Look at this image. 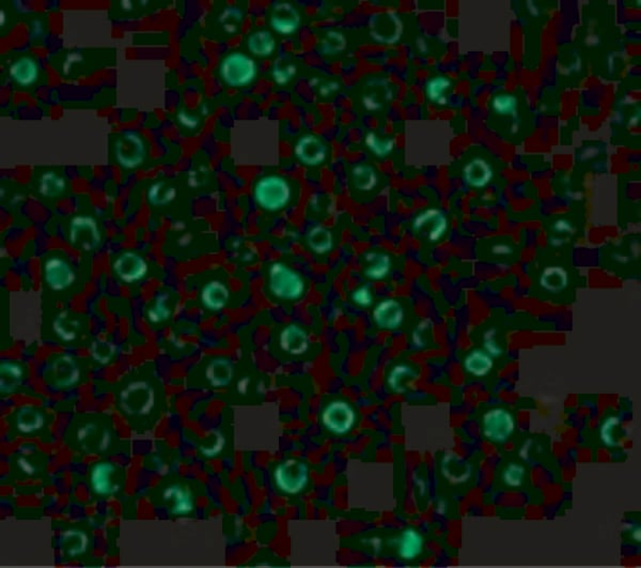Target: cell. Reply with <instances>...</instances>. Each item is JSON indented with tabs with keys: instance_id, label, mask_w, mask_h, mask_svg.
<instances>
[{
	"instance_id": "9",
	"label": "cell",
	"mask_w": 641,
	"mask_h": 568,
	"mask_svg": "<svg viewBox=\"0 0 641 568\" xmlns=\"http://www.w3.org/2000/svg\"><path fill=\"white\" fill-rule=\"evenodd\" d=\"M355 420V411L343 400L330 402L322 414L324 426L338 434H347L353 427Z\"/></svg>"
},
{
	"instance_id": "31",
	"label": "cell",
	"mask_w": 641,
	"mask_h": 568,
	"mask_svg": "<svg viewBox=\"0 0 641 568\" xmlns=\"http://www.w3.org/2000/svg\"><path fill=\"white\" fill-rule=\"evenodd\" d=\"M464 176L467 184L476 188H481L489 184L491 178V170L485 161L475 160L465 167Z\"/></svg>"
},
{
	"instance_id": "47",
	"label": "cell",
	"mask_w": 641,
	"mask_h": 568,
	"mask_svg": "<svg viewBox=\"0 0 641 568\" xmlns=\"http://www.w3.org/2000/svg\"><path fill=\"white\" fill-rule=\"evenodd\" d=\"M620 424V420L615 416H611L603 423L601 427V439L604 444L607 446L615 445V438H613V430Z\"/></svg>"
},
{
	"instance_id": "3",
	"label": "cell",
	"mask_w": 641,
	"mask_h": 568,
	"mask_svg": "<svg viewBox=\"0 0 641 568\" xmlns=\"http://www.w3.org/2000/svg\"><path fill=\"white\" fill-rule=\"evenodd\" d=\"M257 73L255 60L244 53H231L220 62V78L229 87H246L255 80Z\"/></svg>"
},
{
	"instance_id": "28",
	"label": "cell",
	"mask_w": 641,
	"mask_h": 568,
	"mask_svg": "<svg viewBox=\"0 0 641 568\" xmlns=\"http://www.w3.org/2000/svg\"><path fill=\"white\" fill-rule=\"evenodd\" d=\"M444 475L453 483H463L471 475V467L455 455L446 456L442 461Z\"/></svg>"
},
{
	"instance_id": "14",
	"label": "cell",
	"mask_w": 641,
	"mask_h": 568,
	"mask_svg": "<svg viewBox=\"0 0 641 568\" xmlns=\"http://www.w3.org/2000/svg\"><path fill=\"white\" fill-rule=\"evenodd\" d=\"M44 278L49 288L61 292L74 283L75 273L64 259L53 257L45 263Z\"/></svg>"
},
{
	"instance_id": "52",
	"label": "cell",
	"mask_w": 641,
	"mask_h": 568,
	"mask_svg": "<svg viewBox=\"0 0 641 568\" xmlns=\"http://www.w3.org/2000/svg\"><path fill=\"white\" fill-rule=\"evenodd\" d=\"M363 103L368 111L377 112L381 107V104L377 101L375 96H365L363 99Z\"/></svg>"
},
{
	"instance_id": "29",
	"label": "cell",
	"mask_w": 641,
	"mask_h": 568,
	"mask_svg": "<svg viewBox=\"0 0 641 568\" xmlns=\"http://www.w3.org/2000/svg\"><path fill=\"white\" fill-rule=\"evenodd\" d=\"M1 392L6 394L15 392L23 380V369L13 362H1Z\"/></svg>"
},
{
	"instance_id": "21",
	"label": "cell",
	"mask_w": 641,
	"mask_h": 568,
	"mask_svg": "<svg viewBox=\"0 0 641 568\" xmlns=\"http://www.w3.org/2000/svg\"><path fill=\"white\" fill-rule=\"evenodd\" d=\"M10 76L21 87H29L39 78V66L33 57L24 56L10 66Z\"/></svg>"
},
{
	"instance_id": "17",
	"label": "cell",
	"mask_w": 641,
	"mask_h": 568,
	"mask_svg": "<svg viewBox=\"0 0 641 568\" xmlns=\"http://www.w3.org/2000/svg\"><path fill=\"white\" fill-rule=\"evenodd\" d=\"M363 274L367 280L381 282L390 274L392 259L389 254L381 251H369L363 257Z\"/></svg>"
},
{
	"instance_id": "49",
	"label": "cell",
	"mask_w": 641,
	"mask_h": 568,
	"mask_svg": "<svg viewBox=\"0 0 641 568\" xmlns=\"http://www.w3.org/2000/svg\"><path fill=\"white\" fill-rule=\"evenodd\" d=\"M114 348L110 344L98 343L92 347V355L96 361L101 363H107L113 355Z\"/></svg>"
},
{
	"instance_id": "43",
	"label": "cell",
	"mask_w": 641,
	"mask_h": 568,
	"mask_svg": "<svg viewBox=\"0 0 641 568\" xmlns=\"http://www.w3.org/2000/svg\"><path fill=\"white\" fill-rule=\"evenodd\" d=\"M243 15V11L239 8L230 7L222 13L219 19L228 33H237V24L241 23Z\"/></svg>"
},
{
	"instance_id": "37",
	"label": "cell",
	"mask_w": 641,
	"mask_h": 568,
	"mask_svg": "<svg viewBox=\"0 0 641 568\" xmlns=\"http://www.w3.org/2000/svg\"><path fill=\"white\" fill-rule=\"evenodd\" d=\"M176 197V188L167 186L164 181L153 184L147 190V199L153 206H165Z\"/></svg>"
},
{
	"instance_id": "51",
	"label": "cell",
	"mask_w": 641,
	"mask_h": 568,
	"mask_svg": "<svg viewBox=\"0 0 641 568\" xmlns=\"http://www.w3.org/2000/svg\"><path fill=\"white\" fill-rule=\"evenodd\" d=\"M485 347L487 353H489V355H493V357H498V355H500L501 353H503V350L500 349V347H499L496 341H495L494 335L491 334V331H489V333L485 335Z\"/></svg>"
},
{
	"instance_id": "6",
	"label": "cell",
	"mask_w": 641,
	"mask_h": 568,
	"mask_svg": "<svg viewBox=\"0 0 641 568\" xmlns=\"http://www.w3.org/2000/svg\"><path fill=\"white\" fill-rule=\"evenodd\" d=\"M277 486L287 493H298L308 483V468L306 463L290 459L279 465L275 470Z\"/></svg>"
},
{
	"instance_id": "39",
	"label": "cell",
	"mask_w": 641,
	"mask_h": 568,
	"mask_svg": "<svg viewBox=\"0 0 641 568\" xmlns=\"http://www.w3.org/2000/svg\"><path fill=\"white\" fill-rule=\"evenodd\" d=\"M43 416L35 409L23 408L17 414V427L23 432H33L42 427Z\"/></svg>"
},
{
	"instance_id": "36",
	"label": "cell",
	"mask_w": 641,
	"mask_h": 568,
	"mask_svg": "<svg viewBox=\"0 0 641 568\" xmlns=\"http://www.w3.org/2000/svg\"><path fill=\"white\" fill-rule=\"evenodd\" d=\"M541 284L548 292H560L568 284V275L559 267L548 268L541 277Z\"/></svg>"
},
{
	"instance_id": "16",
	"label": "cell",
	"mask_w": 641,
	"mask_h": 568,
	"mask_svg": "<svg viewBox=\"0 0 641 568\" xmlns=\"http://www.w3.org/2000/svg\"><path fill=\"white\" fill-rule=\"evenodd\" d=\"M269 24L273 30L279 35H291L300 27V15L291 3H276L273 8Z\"/></svg>"
},
{
	"instance_id": "35",
	"label": "cell",
	"mask_w": 641,
	"mask_h": 568,
	"mask_svg": "<svg viewBox=\"0 0 641 568\" xmlns=\"http://www.w3.org/2000/svg\"><path fill=\"white\" fill-rule=\"evenodd\" d=\"M347 39L340 31H328L320 41V53L326 56H335L347 48Z\"/></svg>"
},
{
	"instance_id": "26",
	"label": "cell",
	"mask_w": 641,
	"mask_h": 568,
	"mask_svg": "<svg viewBox=\"0 0 641 568\" xmlns=\"http://www.w3.org/2000/svg\"><path fill=\"white\" fill-rule=\"evenodd\" d=\"M115 467L107 463H98L92 470L91 483L94 491L98 495H109L114 492L116 485L111 481V475L115 472Z\"/></svg>"
},
{
	"instance_id": "20",
	"label": "cell",
	"mask_w": 641,
	"mask_h": 568,
	"mask_svg": "<svg viewBox=\"0 0 641 568\" xmlns=\"http://www.w3.org/2000/svg\"><path fill=\"white\" fill-rule=\"evenodd\" d=\"M230 299V290L225 283L214 280L202 288L200 300L206 310L219 312L226 308Z\"/></svg>"
},
{
	"instance_id": "18",
	"label": "cell",
	"mask_w": 641,
	"mask_h": 568,
	"mask_svg": "<svg viewBox=\"0 0 641 568\" xmlns=\"http://www.w3.org/2000/svg\"><path fill=\"white\" fill-rule=\"evenodd\" d=\"M309 336L298 324H289L279 335L281 350L291 355H302L309 349Z\"/></svg>"
},
{
	"instance_id": "10",
	"label": "cell",
	"mask_w": 641,
	"mask_h": 568,
	"mask_svg": "<svg viewBox=\"0 0 641 568\" xmlns=\"http://www.w3.org/2000/svg\"><path fill=\"white\" fill-rule=\"evenodd\" d=\"M154 404V393L145 382L132 383L121 394V405L131 414H143Z\"/></svg>"
},
{
	"instance_id": "53",
	"label": "cell",
	"mask_w": 641,
	"mask_h": 568,
	"mask_svg": "<svg viewBox=\"0 0 641 568\" xmlns=\"http://www.w3.org/2000/svg\"><path fill=\"white\" fill-rule=\"evenodd\" d=\"M339 88L340 85L338 84L337 82H326L322 87H320L318 92H320V96H328L329 94H332V92L337 91Z\"/></svg>"
},
{
	"instance_id": "30",
	"label": "cell",
	"mask_w": 641,
	"mask_h": 568,
	"mask_svg": "<svg viewBox=\"0 0 641 568\" xmlns=\"http://www.w3.org/2000/svg\"><path fill=\"white\" fill-rule=\"evenodd\" d=\"M464 367L467 373L476 377H483L493 369V360L487 353L476 350L466 357Z\"/></svg>"
},
{
	"instance_id": "22",
	"label": "cell",
	"mask_w": 641,
	"mask_h": 568,
	"mask_svg": "<svg viewBox=\"0 0 641 568\" xmlns=\"http://www.w3.org/2000/svg\"><path fill=\"white\" fill-rule=\"evenodd\" d=\"M306 245L312 253L324 256L335 249V238L328 228L316 225L307 233Z\"/></svg>"
},
{
	"instance_id": "12",
	"label": "cell",
	"mask_w": 641,
	"mask_h": 568,
	"mask_svg": "<svg viewBox=\"0 0 641 568\" xmlns=\"http://www.w3.org/2000/svg\"><path fill=\"white\" fill-rule=\"evenodd\" d=\"M327 153L325 143L316 135H305L295 143V157L305 166H320L327 159Z\"/></svg>"
},
{
	"instance_id": "5",
	"label": "cell",
	"mask_w": 641,
	"mask_h": 568,
	"mask_svg": "<svg viewBox=\"0 0 641 568\" xmlns=\"http://www.w3.org/2000/svg\"><path fill=\"white\" fill-rule=\"evenodd\" d=\"M70 242L82 251H91L101 243V231L91 216L78 215L71 221Z\"/></svg>"
},
{
	"instance_id": "46",
	"label": "cell",
	"mask_w": 641,
	"mask_h": 568,
	"mask_svg": "<svg viewBox=\"0 0 641 568\" xmlns=\"http://www.w3.org/2000/svg\"><path fill=\"white\" fill-rule=\"evenodd\" d=\"M295 74H296V66L292 64L282 66L277 62L273 68V78L278 86H285L290 82Z\"/></svg>"
},
{
	"instance_id": "45",
	"label": "cell",
	"mask_w": 641,
	"mask_h": 568,
	"mask_svg": "<svg viewBox=\"0 0 641 568\" xmlns=\"http://www.w3.org/2000/svg\"><path fill=\"white\" fill-rule=\"evenodd\" d=\"M450 80L446 78H436L431 80L426 85V94L431 101L438 102L440 103V99L442 94L449 88Z\"/></svg>"
},
{
	"instance_id": "48",
	"label": "cell",
	"mask_w": 641,
	"mask_h": 568,
	"mask_svg": "<svg viewBox=\"0 0 641 568\" xmlns=\"http://www.w3.org/2000/svg\"><path fill=\"white\" fill-rule=\"evenodd\" d=\"M516 99L512 96H499L494 100V108L497 113L508 115L514 111Z\"/></svg>"
},
{
	"instance_id": "7",
	"label": "cell",
	"mask_w": 641,
	"mask_h": 568,
	"mask_svg": "<svg viewBox=\"0 0 641 568\" xmlns=\"http://www.w3.org/2000/svg\"><path fill=\"white\" fill-rule=\"evenodd\" d=\"M482 426L485 438L496 443H503L514 432L515 420L509 411L493 409L483 416Z\"/></svg>"
},
{
	"instance_id": "25",
	"label": "cell",
	"mask_w": 641,
	"mask_h": 568,
	"mask_svg": "<svg viewBox=\"0 0 641 568\" xmlns=\"http://www.w3.org/2000/svg\"><path fill=\"white\" fill-rule=\"evenodd\" d=\"M249 52L257 57H269L276 50V41L272 33L267 30H258L249 35L247 39Z\"/></svg>"
},
{
	"instance_id": "42",
	"label": "cell",
	"mask_w": 641,
	"mask_h": 568,
	"mask_svg": "<svg viewBox=\"0 0 641 568\" xmlns=\"http://www.w3.org/2000/svg\"><path fill=\"white\" fill-rule=\"evenodd\" d=\"M352 302L361 308H369L374 304V294L369 285H361L351 292Z\"/></svg>"
},
{
	"instance_id": "8",
	"label": "cell",
	"mask_w": 641,
	"mask_h": 568,
	"mask_svg": "<svg viewBox=\"0 0 641 568\" xmlns=\"http://www.w3.org/2000/svg\"><path fill=\"white\" fill-rule=\"evenodd\" d=\"M370 35L379 44H393L400 39L402 24L393 12L373 15L369 21Z\"/></svg>"
},
{
	"instance_id": "19",
	"label": "cell",
	"mask_w": 641,
	"mask_h": 568,
	"mask_svg": "<svg viewBox=\"0 0 641 568\" xmlns=\"http://www.w3.org/2000/svg\"><path fill=\"white\" fill-rule=\"evenodd\" d=\"M413 227L416 231H424L430 241H437L447 229V220L438 210H428L417 216Z\"/></svg>"
},
{
	"instance_id": "44",
	"label": "cell",
	"mask_w": 641,
	"mask_h": 568,
	"mask_svg": "<svg viewBox=\"0 0 641 568\" xmlns=\"http://www.w3.org/2000/svg\"><path fill=\"white\" fill-rule=\"evenodd\" d=\"M525 477V468L517 463H510L503 471V479L509 487H518L522 485Z\"/></svg>"
},
{
	"instance_id": "11",
	"label": "cell",
	"mask_w": 641,
	"mask_h": 568,
	"mask_svg": "<svg viewBox=\"0 0 641 568\" xmlns=\"http://www.w3.org/2000/svg\"><path fill=\"white\" fill-rule=\"evenodd\" d=\"M404 308L396 299H384L373 308L372 320L379 329L397 330L404 321Z\"/></svg>"
},
{
	"instance_id": "41",
	"label": "cell",
	"mask_w": 641,
	"mask_h": 568,
	"mask_svg": "<svg viewBox=\"0 0 641 568\" xmlns=\"http://www.w3.org/2000/svg\"><path fill=\"white\" fill-rule=\"evenodd\" d=\"M365 141L368 149L373 154L377 155V158H385L392 151L393 147H395L392 139H379L373 132L368 133Z\"/></svg>"
},
{
	"instance_id": "27",
	"label": "cell",
	"mask_w": 641,
	"mask_h": 568,
	"mask_svg": "<svg viewBox=\"0 0 641 568\" xmlns=\"http://www.w3.org/2000/svg\"><path fill=\"white\" fill-rule=\"evenodd\" d=\"M424 548V538L414 529H408L403 532L399 540V554L404 560H414L422 553Z\"/></svg>"
},
{
	"instance_id": "15",
	"label": "cell",
	"mask_w": 641,
	"mask_h": 568,
	"mask_svg": "<svg viewBox=\"0 0 641 568\" xmlns=\"http://www.w3.org/2000/svg\"><path fill=\"white\" fill-rule=\"evenodd\" d=\"M114 270L120 280L131 284L141 280L147 274V265L138 254L125 251L114 263Z\"/></svg>"
},
{
	"instance_id": "40",
	"label": "cell",
	"mask_w": 641,
	"mask_h": 568,
	"mask_svg": "<svg viewBox=\"0 0 641 568\" xmlns=\"http://www.w3.org/2000/svg\"><path fill=\"white\" fill-rule=\"evenodd\" d=\"M170 296L167 292H161L155 298L153 308L147 312V317L153 323L165 321L171 316V308L169 305Z\"/></svg>"
},
{
	"instance_id": "13",
	"label": "cell",
	"mask_w": 641,
	"mask_h": 568,
	"mask_svg": "<svg viewBox=\"0 0 641 568\" xmlns=\"http://www.w3.org/2000/svg\"><path fill=\"white\" fill-rule=\"evenodd\" d=\"M47 380L53 387L58 389L69 388L80 380V371L75 361L69 355L62 357L53 362L49 367Z\"/></svg>"
},
{
	"instance_id": "54",
	"label": "cell",
	"mask_w": 641,
	"mask_h": 568,
	"mask_svg": "<svg viewBox=\"0 0 641 568\" xmlns=\"http://www.w3.org/2000/svg\"><path fill=\"white\" fill-rule=\"evenodd\" d=\"M569 229H570V225L569 224L566 223V222L560 221V222H558L557 224H556V231H569Z\"/></svg>"
},
{
	"instance_id": "33",
	"label": "cell",
	"mask_w": 641,
	"mask_h": 568,
	"mask_svg": "<svg viewBox=\"0 0 641 568\" xmlns=\"http://www.w3.org/2000/svg\"><path fill=\"white\" fill-rule=\"evenodd\" d=\"M80 323L78 318L72 317L68 312H61L54 321V330L57 335L66 341H73L76 337Z\"/></svg>"
},
{
	"instance_id": "2",
	"label": "cell",
	"mask_w": 641,
	"mask_h": 568,
	"mask_svg": "<svg viewBox=\"0 0 641 568\" xmlns=\"http://www.w3.org/2000/svg\"><path fill=\"white\" fill-rule=\"evenodd\" d=\"M253 198L264 211L279 212L286 209L292 202V186L285 177L267 175L255 182Z\"/></svg>"
},
{
	"instance_id": "32",
	"label": "cell",
	"mask_w": 641,
	"mask_h": 568,
	"mask_svg": "<svg viewBox=\"0 0 641 568\" xmlns=\"http://www.w3.org/2000/svg\"><path fill=\"white\" fill-rule=\"evenodd\" d=\"M416 377V373L408 365L400 364L393 367L387 377V384L390 390L396 393H404L406 383Z\"/></svg>"
},
{
	"instance_id": "4",
	"label": "cell",
	"mask_w": 641,
	"mask_h": 568,
	"mask_svg": "<svg viewBox=\"0 0 641 568\" xmlns=\"http://www.w3.org/2000/svg\"><path fill=\"white\" fill-rule=\"evenodd\" d=\"M115 157L120 166L134 169L141 166L147 157V146L136 131H123L115 143Z\"/></svg>"
},
{
	"instance_id": "23",
	"label": "cell",
	"mask_w": 641,
	"mask_h": 568,
	"mask_svg": "<svg viewBox=\"0 0 641 568\" xmlns=\"http://www.w3.org/2000/svg\"><path fill=\"white\" fill-rule=\"evenodd\" d=\"M379 181V175L371 165L361 163L352 167L351 182L354 190L363 193L372 192Z\"/></svg>"
},
{
	"instance_id": "34",
	"label": "cell",
	"mask_w": 641,
	"mask_h": 568,
	"mask_svg": "<svg viewBox=\"0 0 641 568\" xmlns=\"http://www.w3.org/2000/svg\"><path fill=\"white\" fill-rule=\"evenodd\" d=\"M66 190V181L53 172H44L39 182V192L44 197L54 198Z\"/></svg>"
},
{
	"instance_id": "24",
	"label": "cell",
	"mask_w": 641,
	"mask_h": 568,
	"mask_svg": "<svg viewBox=\"0 0 641 568\" xmlns=\"http://www.w3.org/2000/svg\"><path fill=\"white\" fill-rule=\"evenodd\" d=\"M206 379L214 388H223L229 384L234 376L233 366L227 359H216L208 365Z\"/></svg>"
},
{
	"instance_id": "1",
	"label": "cell",
	"mask_w": 641,
	"mask_h": 568,
	"mask_svg": "<svg viewBox=\"0 0 641 568\" xmlns=\"http://www.w3.org/2000/svg\"><path fill=\"white\" fill-rule=\"evenodd\" d=\"M267 287L273 299L285 303L298 302L307 292V282L303 274L283 261L269 263Z\"/></svg>"
},
{
	"instance_id": "50",
	"label": "cell",
	"mask_w": 641,
	"mask_h": 568,
	"mask_svg": "<svg viewBox=\"0 0 641 568\" xmlns=\"http://www.w3.org/2000/svg\"><path fill=\"white\" fill-rule=\"evenodd\" d=\"M178 120L182 127L188 130H195L199 125V120L185 111L180 112L178 114Z\"/></svg>"
},
{
	"instance_id": "38",
	"label": "cell",
	"mask_w": 641,
	"mask_h": 568,
	"mask_svg": "<svg viewBox=\"0 0 641 568\" xmlns=\"http://www.w3.org/2000/svg\"><path fill=\"white\" fill-rule=\"evenodd\" d=\"M165 499L166 500H174V508H172V514H188L192 510V502L190 500V495L180 487H171V488H169L165 492Z\"/></svg>"
}]
</instances>
